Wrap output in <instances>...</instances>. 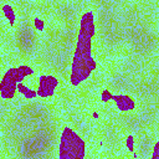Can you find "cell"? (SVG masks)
Wrapping results in <instances>:
<instances>
[{
  "instance_id": "cell-12",
  "label": "cell",
  "mask_w": 159,
  "mask_h": 159,
  "mask_svg": "<svg viewBox=\"0 0 159 159\" xmlns=\"http://www.w3.org/2000/svg\"><path fill=\"white\" fill-rule=\"evenodd\" d=\"M0 53H1V43H0Z\"/></svg>"
},
{
  "instance_id": "cell-11",
  "label": "cell",
  "mask_w": 159,
  "mask_h": 159,
  "mask_svg": "<svg viewBox=\"0 0 159 159\" xmlns=\"http://www.w3.org/2000/svg\"><path fill=\"white\" fill-rule=\"evenodd\" d=\"M99 116H101V113H99L98 109H93L92 113H91V118H92V119H98Z\"/></svg>"
},
{
  "instance_id": "cell-2",
  "label": "cell",
  "mask_w": 159,
  "mask_h": 159,
  "mask_svg": "<svg viewBox=\"0 0 159 159\" xmlns=\"http://www.w3.org/2000/svg\"><path fill=\"white\" fill-rule=\"evenodd\" d=\"M61 153L63 158H82L84 157L86 144L83 139L71 128H65L61 135Z\"/></svg>"
},
{
  "instance_id": "cell-1",
  "label": "cell",
  "mask_w": 159,
  "mask_h": 159,
  "mask_svg": "<svg viewBox=\"0 0 159 159\" xmlns=\"http://www.w3.org/2000/svg\"><path fill=\"white\" fill-rule=\"evenodd\" d=\"M31 75H34V70L29 65H20L9 68L0 82V96L4 99H11L16 93V84Z\"/></svg>"
},
{
  "instance_id": "cell-7",
  "label": "cell",
  "mask_w": 159,
  "mask_h": 159,
  "mask_svg": "<svg viewBox=\"0 0 159 159\" xmlns=\"http://www.w3.org/2000/svg\"><path fill=\"white\" fill-rule=\"evenodd\" d=\"M1 11H2L5 19L7 20V22L10 24V26H14L16 22V12H15L14 7L10 4H4L1 7Z\"/></svg>"
},
{
  "instance_id": "cell-9",
  "label": "cell",
  "mask_w": 159,
  "mask_h": 159,
  "mask_svg": "<svg viewBox=\"0 0 159 159\" xmlns=\"http://www.w3.org/2000/svg\"><path fill=\"white\" fill-rule=\"evenodd\" d=\"M112 97H113V93H112L111 91H108V89H103V91L101 92V99H102L103 103L111 102V101H112Z\"/></svg>"
},
{
  "instance_id": "cell-5",
  "label": "cell",
  "mask_w": 159,
  "mask_h": 159,
  "mask_svg": "<svg viewBox=\"0 0 159 159\" xmlns=\"http://www.w3.org/2000/svg\"><path fill=\"white\" fill-rule=\"evenodd\" d=\"M112 102L116 104V107L122 111V112H128L135 108V102L132 97H129L128 94H113L112 97Z\"/></svg>"
},
{
  "instance_id": "cell-8",
  "label": "cell",
  "mask_w": 159,
  "mask_h": 159,
  "mask_svg": "<svg viewBox=\"0 0 159 159\" xmlns=\"http://www.w3.org/2000/svg\"><path fill=\"white\" fill-rule=\"evenodd\" d=\"M34 26H35V29H36V30H39V31H43V30H45V27H46L45 20H43V19H41V17H39V16L34 17Z\"/></svg>"
},
{
  "instance_id": "cell-10",
  "label": "cell",
  "mask_w": 159,
  "mask_h": 159,
  "mask_svg": "<svg viewBox=\"0 0 159 159\" xmlns=\"http://www.w3.org/2000/svg\"><path fill=\"white\" fill-rule=\"evenodd\" d=\"M125 147L129 152H134V138L133 135H128L125 139Z\"/></svg>"
},
{
  "instance_id": "cell-4",
  "label": "cell",
  "mask_w": 159,
  "mask_h": 159,
  "mask_svg": "<svg viewBox=\"0 0 159 159\" xmlns=\"http://www.w3.org/2000/svg\"><path fill=\"white\" fill-rule=\"evenodd\" d=\"M81 35L92 39L96 34V24H94V16L92 11H87L81 17Z\"/></svg>"
},
{
  "instance_id": "cell-6",
  "label": "cell",
  "mask_w": 159,
  "mask_h": 159,
  "mask_svg": "<svg viewBox=\"0 0 159 159\" xmlns=\"http://www.w3.org/2000/svg\"><path fill=\"white\" fill-rule=\"evenodd\" d=\"M16 92H19L25 99H34V98L37 97V92H36V89H32L31 87L26 86L22 81L19 82V83L16 84Z\"/></svg>"
},
{
  "instance_id": "cell-3",
  "label": "cell",
  "mask_w": 159,
  "mask_h": 159,
  "mask_svg": "<svg viewBox=\"0 0 159 159\" xmlns=\"http://www.w3.org/2000/svg\"><path fill=\"white\" fill-rule=\"evenodd\" d=\"M58 87V78L53 75H41L37 82V97L40 98H50L53 96L56 88Z\"/></svg>"
}]
</instances>
